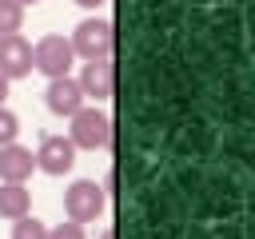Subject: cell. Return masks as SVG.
<instances>
[{"instance_id":"obj_1","label":"cell","mask_w":255,"mask_h":239,"mask_svg":"<svg viewBox=\"0 0 255 239\" xmlns=\"http://www.w3.org/2000/svg\"><path fill=\"white\" fill-rule=\"evenodd\" d=\"M72 60H76V52H72V40H68V36H60V32L44 36V40L32 48V68H36V72H44L48 80H56V76H68V72H72Z\"/></svg>"},{"instance_id":"obj_2","label":"cell","mask_w":255,"mask_h":239,"mask_svg":"<svg viewBox=\"0 0 255 239\" xmlns=\"http://www.w3.org/2000/svg\"><path fill=\"white\" fill-rule=\"evenodd\" d=\"M68 139H72L76 147H88V151L108 147V143H112V120H108L104 112H96V108H80V112H72V131H68Z\"/></svg>"},{"instance_id":"obj_3","label":"cell","mask_w":255,"mask_h":239,"mask_svg":"<svg viewBox=\"0 0 255 239\" xmlns=\"http://www.w3.org/2000/svg\"><path fill=\"white\" fill-rule=\"evenodd\" d=\"M104 187L96 183V179H76L68 191H64V211H68V219H76V223H96L100 219V211H104Z\"/></svg>"},{"instance_id":"obj_4","label":"cell","mask_w":255,"mask_h":239,"mask_svg":"<svg viewBox=\"0 0 255 239\" xmlns=\"http://www.w3.org/2000/svg\"><path fill=\"white\" fill-rule=\"evenodd\" d=\"M112 48H116V32H112L108 20H84V24H76V32H72V52L76 56L104 60V56H112Z\"/></svg>"},{"instance_id":"obj_5","label":"cell","mask_w":255,"mask_h":239,"mask_svg":"<svg viewBox=\"0 0 255 239\" xmlns=\"http://www.w3.org/2000/svg\"><path fill=\"white\" fill-rule=\"evenodd\" d=\"M32 72V44L20 32L0 36V76L4 80H24Z\"/></svg>"},{"instance_id":"obj_6","label":"cell","mask_w":255,"mask_h":239,"mask_svg":"<svg viewBox=\"0 0 255 239\" xmlns=\"http://www.w3.org/2000/svg\"><path fill=\"white\" fill-rule=\"evenodd\" d=\"M76 163V143L68 135H44L40 139V151H36V167L48 171V175H64L72 171Z\"/></svg>"},{"instance_id":"obj_7","label":"cell","mask_w":255,"mask_h":239,"mask_svg":"<svg viewBox=\"0 0 255 239\" xmlns=\"http://www.w3.org/2000/svg\"><path fill=\"white\" fill-rule=\"evenodd\" d=\"M44 104H48V112H56V116H72V112H80V108H84V88H80V80H72V76H56V80H48Z\"/></svg>"},{"instance_id":"obj_8","label":"cell","mask_w":255,"mask_h":239,"mask_svg":"<svg viewBox=\"0 0 255 239\" xmlns=\"http://www.w3.org/2000/svg\"><path fill=\"white\" fill-rule=\"evenodd\" d=\"M80 88H84V96L112 100V92H116V64H112V56H104V60H88L84 72H80Z\"/></svg>"},{"instance_id":"obj_9","label":"cell","mask_w":255,"mask_h":239,"mask_svg":"<svg viewBox=\"0 0 255 239\" xmlns=\"http://www.w3.org/2000/svg\"><path fill=\"white\" fill-rule=\"evenodd\" d=\"M32 171H36L32 147H20V143H4L0 147V179L4 183H24Z\"/></svg>"},{"instance_id":"obj_10","label":"cell","mask_w":255,"mask_h":239,"mask_svg":"<svg viewBox=\"0 0 255 239\" xmlns=\"http://www.w3.org/2000/svg\"><path fill=\"white\" fill-rule=\"evenodd\" d=\"M28 207H32V191L24 183H4L0 179V215L20 219V215H28Z\"/></svg>"},{"instance_id":"obj_11","label":"cell","mask_w":255,"mask_h":239,"mask_svg":"<svg viewBox=\"0 0 255 239\" xmlns=\"http://www.w3.org/2000/svg\"><path fill=\"white\" fill-rule=\"evenodd\" d=\"M20 24H24V4H16V0H0V36L20 32Z\"/></svg>"},{"instance_id":"obj_12","label":"cell","mask_w":255,"mask_h":239,"mask_svg":"<svg viewBox=\"0 0 255 239\" xmlns=\"http://www.w3.org/2000/svg\"><path fill=\"white\" fill-rule=\"evenodd\" d=\"M12 239H48V227L36 215H20L12 219Z\"/></svg>"},{"instance_id":"obj_13","label":"cell","mask_w":255,"mask_h":239,"mask_svg":"<svg viewBox=\"0 0 255 239\" xmlns=\"http://www.w3.org/2000/svg\"><path fill=\"white\" fill-rule=\"evenodd\" d=\"M16 135H20V120L0 104V147H4V143H16Z\"/></svg>"},{"instance_id":"obj_14","label":"cell","mask_w":255,"mask_h":239,"mask_svg":"<svg viewBox=\"0 0 255 239\" xmlns=\"http://www.w3.org/2000/svg\"><path fill=\"white\" fill-rule=\"evenodd\" d=\"M48 239H88V235H84V223L68 219V223H56V227L48 231Z\"/></svg>"},{"instance_id":"obj_15","label":"cell","mask_w":255,"mask_h":239,"mask_svg":"<svg viewBox=\"0 0 255 239\" xmlns=\"http://www.w3.org/2000/svg\"><path fill=\"white\" fill-rule=\"evenodd\" d=\"M80 8H100V4H108V0H76Z\"/></svg>"},{"instance_id":"obj_16","label":"cell","mask_w":255,"mask_h":239,"mask_svg":"<svg viewBox=\"0 0 255 239\" xmlns=\"http://www.w3.org/2000/svg\"><path fill=\"white\" fill-rule=\"evenodd\" d=\"M4 96H8V80L0 76V104H4Z\"/></svg>"},{"instance_id":"obj_17","label":"cell","mask_w":255,"mask_h":239,"mask_svg":"<svg viewBox=\"0 0 255 239\" xmlns=\"http://www.w3.org/2000/svg\"><path fill=\"white\" fill-rule=\"evenodd\" d=\"M100 239H116V231H112V227H108V231H104V235H100Z\"/></svg>"},{"instance_id":"obj_18","label":"cell","mask_w":255,"mask_h":239,"mask_svg":"<svg viewBox=\"0 0 255 239\" xmlns=\"http://www.w3.org/2000/svg\"><path fill=\"white\" fill-rule=\"evenodd\" d=\"M16 4H24V8H28V4H36V0H16Z\"/></svg>"}]
</instances>
